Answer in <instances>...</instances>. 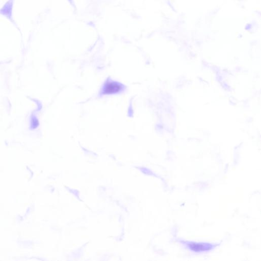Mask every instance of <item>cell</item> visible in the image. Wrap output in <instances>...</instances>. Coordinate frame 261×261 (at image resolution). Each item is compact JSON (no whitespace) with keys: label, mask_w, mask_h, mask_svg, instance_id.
<instances>
[{"label":"cell","mask_w":261,"mask_h":261,"mask_svg":"<svg viewBox=\"0 0 261 261\" xmlns=\"http://www.w3.org/2000/svg\"><path fill=\"white\" fill-rule=\"evenodd\" d=\"M121 87L116 83L110 82L106 85L104 89V94H112L117 92L121 90Z\"/></svg>","instance_id":"1"}]
</instances>
